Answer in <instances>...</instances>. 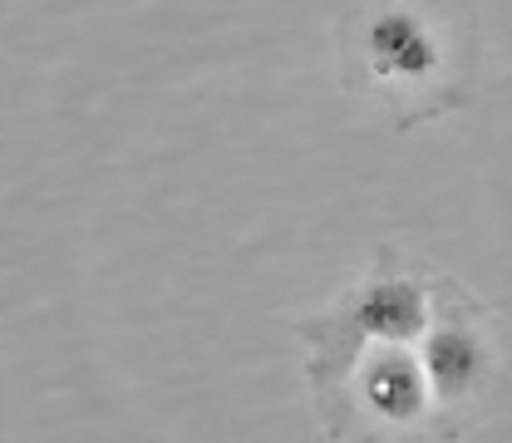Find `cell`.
Instances as JSON below:
<instances>
[{"label": "cell", "instance_id": "obj_4", "mask_svg": "<svg viewBox=\"0 0 512 443\" xmlns=\"http://www.w3.org/2000/svg\"><path fill=\"white\" fill-rule=\"evenodd\" d=\"M355 325L380 340H419L429 325V296L409 276H380L360 291Z\"/></svg>", "mask_w": 512, "mask_h": 443}, {"label": "cell", "instance_id": "obj_3", "mask_svg": "<svg viewBox=\"0 0 512 443\" xmlns=\"http://www.w3.org/2000/svg\"><path fill=\"white\" fill-rule=\"evenodd\" d=\"M360 394L380 424H414V419H424L434 384H429V370L419 360H409L404 350H375L360 365Z\"/></svg>", "mask_w": 512, "mask_h": 443}, {"label": "cell", "instance_id": "obj_2", "mask_svg": "<svg viewBox=\"0 0 512 443\" xmlns=\"http://www.w3.org/2000/svg\"><path fill=\"white\" fill-rule=\"evenodd\" d=\"M424 370H429L439 404H463L468 394H478V384L488 380L493 350H488V340L478 335V325L468 316H448L439 320V330L424 350Z\"/></svg>", "mask_w": 512, "mask_h": 443}, {"label": "cell", "instance_id": "obj_1", "mask_svg": "<svg viewBox=\"0 0 512 443\" xmlns=\"http://www.w3.org/2000/svg\"><path fill=\"white\" fill-rule=\"evenodd\" d=\"M340 84L394 133L468 104L478 15L468 0H355L335 20Z\"/></svg>", "mask_w": 512, "mask_h": 443}]
</instances>
